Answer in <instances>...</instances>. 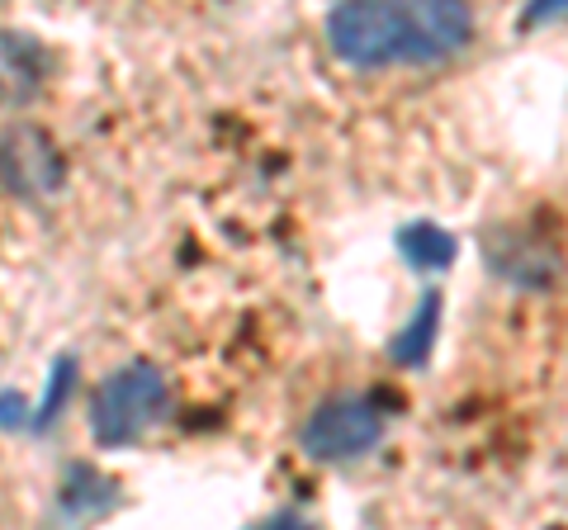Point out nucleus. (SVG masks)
I'll list each match as a JSON object with an SVG mask.
<instances>
[{
	"label": "nucleus",
	"instance_id": "f257e3e1",
	"mask_svg": "<svg viewBox=\"0 0 568 530\" xmlns=\"http://www.w3.org/2000/svg\"><path fill=\"white\" fill-rule=\"evenodd\" d=\"M323 39L355 72L440 67L474 43V10L469 0H336Z\"/></svg>",
	"mask_w": 568,
	"mask_h": 530
},
{
	"label": "nucleus",
	"instance_id": "f03ea898",
	"mask_svg": "<svg viewBox=\"0 0 568 530\" xmlns=\"http://www.w3.org/2000/svg\"><path fill=\"white\" fill-rule=\"evenodd\" d=\"M171 384L156 365L133 360L104 375L91 394V440L100 450H123L166 417Z\"/></svg>",
	"mask_w": 568,
	"mask_h": 530
},
{
	"label": "nucleus",
	"instance_id": "7ed1b4c3",
	"mask_svg": "<svg viewBox=\"0 0 568 530\" xmlns=\"http://www.w3.org/2000/svg\"><path fill=\"white\" fill-rule=\"evenodd\" d=\"M388 436V412L365 394H332L304 417L298 427V446L323 465H346L361 459Z\"/></svg>",
	"mask_w": 568,
	"mask_h": 530
},
{
	"label": "nucleus",
	"instance_id": "20e7f679",
	"mask_svg": "<svg viewBox=\"0 0 568 530\" xmlns=\"http://www.w3.org/2000/svg\"><path fill=\"white\" fill-rule=\"evenodd\" d=\"M0 181L24 200H48L62 190V152L58 143L33 129V123H14L0 133Z\"/></svg>",
	"mask_w": 568,
	"mask_h": 530
},
{
	"label": "nucleus",
	"instance_id": "39448f33",
	"mask_svg": "<svg viewBox=\"0 0 568 530\" xmlns=\"http://www.w3.org/2000/svg\"><path fill=\"white\" fill-rule=\"evenodd\" d=\"M488 261H493V271H503L511 279V285H549V279H555V256L530 237L503 233V242L488 246Z\"/></svg>",
	"mask_w": 568,
	"mask_h": 530
},
{
	"label": "nucleus",
	"instance_id": "423d86ee",
	"mask_svg": "<svg viewBox=\"0 0 568 530\" xmlns=\"http://www.w3.org/2000/svg\"><path fill=\"white\" fill-rule=\"evenodd\" d=\"M114 507V492L110 479H100L91 465H71L67 479L58 488V511L67 521H85V517H104Z\"/></svg>",
	"mask_w": 568,
	"mask_h": 530
},
{
	"label": "nucleus",
	"instance_id": "0eeeda50",
	"mask_svg": "<svg viewBox=\"0 0 568 530\" xmlns=\"http://www.w3.org/2000/svg\"><path fill=\"white\" fill-rule=\"evenodd\" d=\"M398 252L407 265H417V271H440V265L455 261V237L436 223H407L398 233Z\"/></svg>",
	"mask_w": 568,
	"mask_h": 530
},
{
	"label": "nucleus",
	"instance_id": "6e6552de",
	"mask_svg": "<svg viewBox=\"0 0 568 530\" xmlns=\"http://www.w3.org/2000/svg\"><path fill=\"white\" fill-rule=\"evenodd\" d=\"M436 323H440V298L426 294L422 308L413 313V323H407L398 332V342L388 346V356H394L398 365H426V356H432V337H436Z\"/></svg>",
	"mask_w": 568,
	"mask_h": 530
},
{
	"label": "nucleus",
	"instance_id": "1a4fd4ad",
	"mask_svg": "<svg viewBox=\"0 0 568 530\" xmlns=\"http://www.w3.org/2000/svg\"><path fill=\"white\" fill-rule=\"evenodd\" d=\"M568 10V0H536V6L526 10V24H540V20H555V14Z\"/></svg>",
	"mask_w": 568,
	"mask_h": 530
}]
</instances>
